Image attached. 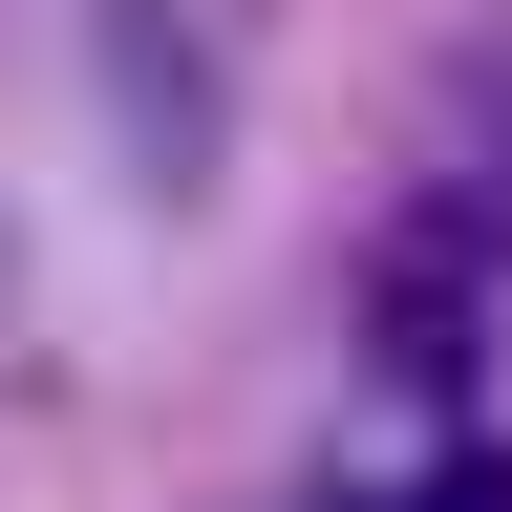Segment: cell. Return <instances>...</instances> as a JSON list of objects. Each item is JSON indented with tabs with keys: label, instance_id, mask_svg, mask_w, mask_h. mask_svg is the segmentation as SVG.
Returning <instances> with one entry per match:
<instances>
[{
	"label": "cell",
	"instance_id": "6da1fadb",
	"mask_svg": "<svg viewBox=\"0 0 512 512\" xmlns=\"http://www.w3.org/2000/svg\"><path fill=\"white\" fill-rule=\"evenodd\" d=\"M448 512H512V470H448Z\"/></svg>",
	"mask_w": 512,
	"mask_h": 512
}]
</instances>
